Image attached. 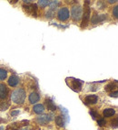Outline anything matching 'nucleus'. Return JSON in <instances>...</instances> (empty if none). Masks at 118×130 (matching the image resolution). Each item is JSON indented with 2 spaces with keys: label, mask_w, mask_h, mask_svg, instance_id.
Instances as JSON below:
<instances>
[{
  "label": "nucleus",
  "mask_w": 118,
  "mask_h": 130,
  "mask_svg": "<svg viewBox=\"0 0 118 130\" xmlns=\"http://www.w3.org/2000/svg\"><path fill=\"white\" fill-rule=\"evenodd\" d=\"M58 5H59L58 1H51V2H49L48 6H50V9H51V10H55V8L58 6Z\"/></svg>",
  "instance_id": "a211bd4d"
},
{
  "label": "nucleus",
  "mask_w": 118,
  "mask_h": 130,
  "mask_svg": "<svg viewBox=\"0 0 118 130\" xmlns=\"http://www.w3.org/2000/svg\"><path fill=\"white\" fill-rule=\"evenodd\" d=\"M90 114H91V116L93 117L94 118H96L98 117V113H97V112H96V111H94V110H92V111L90 112Z\"/></svg>",
  "instance_id": "a878e982"
},
{
  "label": "nucleus",
  "mask_w": 118,
  "mask_h": 130,
  "mask_svg": "<svg viewBox=\"0 0 118 130\" xmlns=\"http://www.w3.org/2000/svg\"><path fill=\"white\" fill-rule=\"evenodd\" d=\"M116 0H109V3H115Z\"/></svg>",
  "instance_id": "c85d7f7f"
},
{
  "label": "nucleus",
  "mask_w": 118,
  "mask_h": 130,
  "mask_svg": "<svg viewBox=\"0 0 118 130\" xmlns=\"http://www.w3.org/2000/svg\"><path fill=\"white\" fill-rule=\"evenodd\" d=\"M29 101H30V103L34 104V103H37V102L39 101V100H40V96H39L38 93H37V92H32V93L29 95Z\"/></svg>",
  "instance_id": "9b49d317"
},
{
  "label": "nucleus",
  "mask_w": 118,
  "mask_h": 130,
  "mask_svg": "<svg viewBox=\"0 0 118 130\" xmlns=\"http://www.w3.org/2000/svg\"><path fill=\"white\" fill-rule=\"evenodd\" d=\"M111 97H114V98H117V90L114 91V93H111L110 94Z\"/></svg>",
  "instance_id": "cd10ccee"
},
{
  "label": "nucleus",
  "mask_w": 118,
  "mask_h": 130,
  "mask_svg": "<svg viewBox=\"0 0 118 130\" xmlns=\"http://www.w3.org/2000/svg\"><path fill=\"white\" fill-rule=\"evenodd\" d=\"M52 119L51 116H48V115H43V116H40L37 118V122L38 124H42L45 125L46 124L47 122H49Z\"/></svg>",
  "instance_id": "0eeeda50"
},
{
  "label": "nucleus",
  "mask_w": 118,
  "mask_h": 130,
  "mask_svg": "<svg viewBox=\"0 0 118 130\" xmlns=\"http://www.w3.org/2000/svg\"><path fill=\"white\" fill-rule=\"evenodd\" d=\"M86 104H96L98 101V97L96 95H88L85 99Z\"/></svg>",
  "instance_id": "9d476101"
},
{
  "label": "nucleus",
  "mask_w": 118,
  "mask_h": 130,
  "mask_svg": "<svg viewBox=\"0 0 118 130\" xmlns=\"http://www.w3.org/2000/svg\"><path fill=\"white\" fill-rule=\"evenodd\" d=\"M45 103H46L47 108H48L49 110H55L56 109V106L55 105V103H54L50 99H46V100H45Z\"/></svg>",
  "instance_id": "4468645a"
},
{
  "label": "nucleus",
  "mask_w": 118,
  "mask_h": 130,
  "mask_svg": "<svg viewBox=\"0 0 118 130\" xmlns=\"http://www.w3.org/2000/svg\"><path fill=\"white\" fill-rule=\"evenodd\" d=\"M22 130H28V128H27V127H25V128H23Z\"/></svg>",
  "instance_id": "c756f323"
},
{
  "label": "nucleus",
  "mask_w": 118,
  "mask_h": 130,
  "mask_svg": "<svg viewBox=\"0 0 118 130\" xmlns=\"http://www.w3.org/2000/svg\"><path fill=\"white\" fill-rule=\"evenodd\" d=\"M113 14L114 15V17H115V18H117V16H118V6H114V10H113Z\"/></svg>",
  "instance_id": "b1692460"
},
{
  "label": "nucleus",
  "mask_w": 118,
  "mask_h": 130,
  "mask_svg": "<svg viewBox=\"0 0 118 130\" xmlns=\"http://www.w3.org/2000/svg\"><path fill=\"white\" fill-rule=\"evenodd\" d=\"M9 107V105L6 103H4V102H1L0 103V110H6V108Z\"/></svg>",
  "instance_id": "aec40b11"
},
{
  "label": "nucleus",
  "mask_w": 118,
  "mask_h": 130,
  "mask_svg": "<svg viewBox=\"0 0 118 130\" xmlns=\"http://www.w3.org/2000/svg\"><path fill=\"white\" fill-rule=\"evenodd\" d=\"M55 123H56L57 126H63L65 125V120H64V118L62 116H57L55 118Z\"/></svg>",
  "instance_id": "dca6fc26"
},
{
  "label": "nucleus",
  "mask_w": 118,
  "mask_h": 130,
  "mask_svg": "<svg viewBox=\"0 0 118 130\" xmlns=\"http://www.w3.org/2000/svg\"><path fill=\"white\" fill-rule=\"evenodd\" d=\"M7 76V71L5 69H0V80L5 79Z\"/></svg>",
  "instance_id": "f3484780"
},
{
  "label": "nucleus",
  "mask_w": 118,
  "mask_h": 130,
  "mask_svg": "<svg viewBox=\"0 0 118 130\" xmlns=\"http://www.w3.org/2000/svg\"><path fill=\"white\" fill-rule=\"evenodd\" d=\"M19 83V78L16 75H12L8 79V85L10 87H16Z\"/></svg>",
  "instance_id": "1a4fd4ad"
},
{
  "label": "nucleus",
  "mask_w": 118,
  "mask_h": 130,
  "mask_svg": "<svg viewBox=\"0 0 118 130\" xmlns=\"http://www.w3.org/2000/svg\"><path fill=\"white\" fill-rule=\"evenodd\" d=\"M8 94V89L6 88V86L3 83H0V99H6V96Z\"/></svg>",
  "instance_id": "6e6552de"
},
{
  "label": "nucleus",
  "mask_w": 118,
  "mask_h": 130,
  "mask_svg": "<svg viewBox=\"0 0 118 130\" xmlns=\"http://www.w3.org/2000/svg\"><path fill=\"white\" fill-rule=\"evenodd\" d=\"M57 18L60 21L64 22L66 21L67 19L69 18V10L67 7H62L59 9L58 13H57Z\"/></svg>",
  "instance_id": "423d86ee"
},
{
  "label": "nucleus",
  "mask_w": 118,
  "mask_h": 130,
  "mask_svg": "<svg viewBox=\"0 0 118 130\" xmlns=\"http://www.w3.org/2000/svg\"><path fill=\"white\" fill-rule=\"evenodd\" d=\"M25 11L27 13V14H31L33 16H37V6L36 4H31V3H28L27 5H24L23 6Z\"/></svg>",
  "instance_id": "39448f33"
},
{
  "label": "nucleus",
  "mask_w": 118,
  "mask_h": 130,
  "mask_svg": "<svg viewBox=\"0 0 118 130\" xmlns=\"http://www.w3.org/2000/svg\"><path fill=\"white\" fill-rule=\"evenodd\" d=\"M82 7L79 5H76V6H74L71 9V14H72V18L74 21H79L82 17Z\"/></svg>",
  "instance_id": "20e7f679"
},
{
  "label": "nucleus",
  "mask_w": 118,
  "mask_h": 130,
  "mask_svg": "<svg viewBox=\"0 0 118 130\" xmlns=\"http://www.w3.org/2000/svg\"><path fill=\"white\" fill-rule=\"evenodd\" d=\"M67 84L69 85V87L71 88L73 90L76 92H79L82 89V82L81 80L77 79H75V78H67L66 79Z\"/></svg>",
  "instance_id": "f03ea898"
},
{
  "label": "nucleus",
  "mask_w": 118,
  "mask_h": 130,
  "mask_svg": "<svg viewBox=\"0 0 118 130\" xmlns=\"http://www.w3.org/2000/svg\"><path fill=\"white\" fill-rule=\"evenodd\" d=\"M0 130H4V126H1V127H0Z\"/></svg>",
  "instance_id": "7c9ffc66"
},
{
  "label": "nucleus",
  "mask_w": 118,
  "mask_h": 130,
  "mask_svg": "<svg viewBox=\"0 0 118 130\" xmlns=\"http://www.w3.org/2000/svg\"><path fill=\"white\" fill-rule=\"evenodd\" d=\"M45 14H46V17H48V18H51V17H53V16H54V14H55V12H54V10L49 9Z\"/></svg>",
  "instance_id": "4be33fe9"
},
{
  "label": "nucleus",
  "mask_w": 118,
  "mask_h": 130,
  "mask_svg": "<svg viewBox=\"0 0 118 130\" xmlns=\"http://www.w3.org/2000/svg\"><path fill=\"white\" fill-rule=\"evenodd\" d=\"M106 19V14H99L98 15V22H103Z\"/></svg>",
  "instance_id": "5701e85b"
},
{
  "label": "nucleus",
  "mask_w": 118,
  "mask_h": 130,
  "mask_svg": "<svg viewBox=\"0 0 118 130\" xmlns=\"http://www.w3.org/2000/svg\"><path fill=\"white\" fill-rule=\"evenodd\" d=\"M26 100V91L23 89H17L11 94V100L16 104H23Z\"/></svg>",
  "instance_id": "f257e3e1"
},
{
  "label": "nucleus",
  "mask_w": 118,
  "mask_h": 130,
  "mask_svg": "<svg viewBox=\"0 0 118 130\" xmlns=\"http://www.w3.org/2000/svg\"><path fill=\"white\" fill-rule=\"evenodd\" d=\"M114 114H115V110H114V108H105V109L104 110V112H103L104 117H106V118L114 116Z\"/></svg>",
  "instance_id": "ddd939ff"
},
{
  "label": "nucleus",
  "mask_w": 118,
  "mask_h": 130,
  "mask_svg": "<svg viewBox=\"0 0 118 130\" xmlns=\"http://www.w3.org/2000/svg\"><path fill=\"white\" fill-rule=\"evenodd\" d=\"M116 83H117V81H114V82H111V83H109L108 85H106L105 87V90L106 91H112V90H114V89H116Z\"/></svg>",
  "instance_id": "2eb2a0df"
},
{
  "label": "nucleus",
  "mask_w": 118,
  "mask_h": 130,
  "mask_svg": "<svg viewBox=\"0 0 118 130\" xmlns=\"http://www.w3.org/2000/svg\"><path fill=\"white\" fill-rule=\"evenodd\" d=\"M38 5L41 7H45V6L49 5V1H47V0H40V1H38Z\"/></svg>",
  "instance_id": "6ab92c4d"
},
{
  "label": "nucleus",
  "mask_w": 118,
  "mask_h": 130,
  "mask_svg": "<svg viewBox=\"0 0 118 130\" xmlns=\"http://www.w3.org/2000/svg\"><path fill=\"white\" fill-rule=\"evenodd\" d=\"M90 7H89V1H86L85 3V14H84V19L83 22H82L81 27L82 28H85V27L87 26L88 23H89L90 19Z\"/></svg>",
  "instance_id": "7ed1b4c3"
},
{
  "label": "nucleus",
  "mask_w": 118,
  "mask_h": 130,
  "mask_svg": "<svg viewBox=\"0 0 118 130\" xmlns=\"http://www.w3.org/2000/svg\"><path fill=\"white\" fill-rule=\"evenodd\" d=\"M19 113H20V111H19V110H14V111L11 112V116L16 117V116H17V115H19Z\"/></svg>",
  "instance_id": "bb28decb"
},
{
  "label": "nucleus",
  "mask_w": 118,
  "mask_h": 130,
  "mask_svg": "<svg viewBox=\"0 0 118 130\" xmlns=\"http://www.w3.org/2000/svg\"><path fill=\"white\" fill-rule=\"evenodd\" d=\"M33 110L37 114H42L45 111V107H44V105H42V104H37V105H36L35 107L33 108Z\"/></svg>",
  "instance_id": "f8f14e48"
},
{
  "label": "nucleus",
  "mask_w": 118,
  "mask_h": 130,
  "mask_svg": "<svg viewBox=\"0 0 118 130\" xmlns=\"http://www.w3.org/2000/svg\"><path fill=\"white\" fill-rule=\"evenodd\" d=\"M92 23L93 24H97V23H99L98 22V14H95L94 15L92 16Z\"/></svg>",
  "instance_id": "412c9836"
},
{
  "label": "nucleus",
  "mask_w": 118,
  "mask_h": 130,
  "mask_svg": "<svg viewBox=\"0 0 118 130\" xmlns=\"http://www.w3.org/2000/svg\"><path fill=\"white\" fill-rule=\"evenodd\" d=\"M104 124H105V121H104V118H100V119L98 120V125H99L100 126H103Z\"/></svg>",
  "instance_id": "393cba45"
}]
</instances>
